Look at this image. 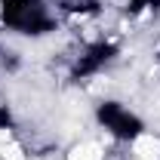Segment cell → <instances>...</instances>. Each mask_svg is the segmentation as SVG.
Returning <instances> with one entry per match:
<instances>
[{"label": "cell", "instance_id": "cell-1", "mask_svg": "<svg viewBox=\"0 0 160 160\" xmlns=\"http://www.w3.org/2000/svg\"><path fill=\"white\" fill-rule=\"evenodd\" d=\"M0 28L12 37L46 40L62 28V16L49 0H0Z\"/></svg>", "mask_w": 160, "mask_h": 160}, {"label": "cell", "instance_id": "cell-2", "mask_svg": "<svg viewBox=\"0 0 160 160\" xmlns=\"http://www.w3.org/2000/svg\"><path fill=\"white\" fill-rule=\"evenodd\" d=\"M92 120L102 132L117 145H136L139 139H145L148 132V120L123 99L105 96L92 105Z\"/></svg>", "mask_w": 160, "mask_h": 160}, {"label": "cell", "instance_id": "cell-3", "mask_svg": "<svg viewBox=\"0 0 160 160\" xmlns=\"http://www.w3.org/2000/svg\"><path fill=\"white\" fill-rule=\"evenodd\" d=\"M123 56V46L114 37H92L86 43H80L74 49V56L68 59V71L65 77L68 83H89V80L102 77L105 71H111Z\"/></svg>", "mask_w": 160, "mask_h": 160}, {"label": "cell", "instance_id": "cell-4", "mask_svg": "<svg viewBox=\"0 0 160 160\" xmlns=\"http://www.w3.org/2000/svg\"><path fill=\"white\" fill-rule=\"evenodd\" d=\"M62 19H96L105 9V0H49Z\"/></svg>", "mask_w": 160, "mask_h": 160}, {"label": "cell", "instance_id": "cell-5", "mask_svg": "<svg viewBox=\"0 0 160 160\" xmlns=\"http://www.w3.org/2000/svg\"><path fill=\"white\" fill-rule=\"evenodd\" d=\"M129 16H160V0H123Z\"/></svg>", "mask_w": 160, "mask_h": 160}, {"label": "cell", "instance_id": "cell-6", "mask_svg": "<svg viewBox=\"0 0 160 160\" xmlns=\"http://www.w3.org/2000/svg\"><path fill=\"white\" fill-rule=\"evenodd\" d=\"M9 129H16V111H12V105L0 96V132H9Z\"/></svg>", "mask_w": 160, "mask_h": 160}, {"label": "cell", "instance_id": "cell-7", "mask_svg": "<svg viewBox=\"0 0 160 160\" xmlns=\"http://www.w3.org/2000/svg\"><path fill=\"white\" fill-rule=\"evenodd\" d=\"M154 65H157V71H160V43H157V49H154Z\"/></svg>", "mask_w": 160, "mask_h": 160}]
</instances>
